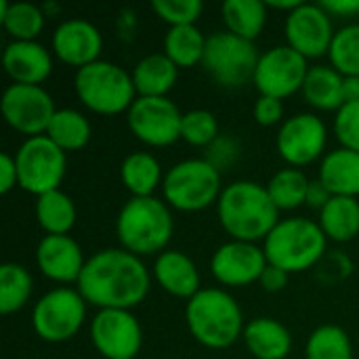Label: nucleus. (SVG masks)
Segmentation results:
<instances>
[{
	"instance_id": "6ab92c4d",
	"label": "nucleus",
	"mask_w": 359,
	"mask_h": 359,
	"mask_svg": "<svg viewBox=\"0 0 359 359\" xmlns=\"http://www.w3.org/2000/svg\"><path fill=\"white\" fill-rule=\"evenodd\" d=\"M36 263L44 278L57 284H78L86 259L72 236H44L36 248Z\"/></svg>"
},
{
	"instance_id": "f257e3e1",
	"label": "nucleus",
	"mask_w": 359,
	"mask_h": 359,
	"mask_svg": "<svg viewBox=\"0 0 359 359\" xmlns=\"http://www.w3.org/2000/svg\"><path fill=\"white\" fill-rule=\"evenodd\" d=\"M151 276L141 257L124 248H103L86 259L78 280L82 299L101 309L133 311L145 301Z\"/></svg>"
},
{
	"instance_id": "a211bd4d",
	"label": "nucleus",
	"mask_w": 359,
	"mask_h": 359,
	"mask_svg": "<svg viewBox=\"0 0 359 359\" xmlns=\"http://www.w3.org/2000/svg\"><path fill=\"white\" fill-rule=\"evenodd\" d=\"M103 36L86 19H65L53 32V53L72 67H84L99 61Z\"/></svg>"
},
{
	"instance_id": "393cba45",
	"label": "nucleus",
	"mask_w": 359,
	"mask_h": 359,
	"mask_svg": "<svg viewBox=\"0 0 359 359\" xmlns=\"http://www.w3.org/2000/svg\"><path fill=\"white\" fill-rule=\"evenodd\" d=\"M130 74L137 97H166L177 84L179 67L164 53H151L139 59Z\"/></svg>"
},
{
	"instance_id": "7ed1b4c3",
	"label": "nucleus",
	"mask_w": 359,
	"mask_h": 359,
	"mask_svg": "<svg viewBox=\"0 0 359 359\" xmlns=\"http://www.w3.org/2000/svg\"><path fill=\"white\" fill-rule=\"evenodd\" d=\"M191 337L208 349H227L244 334V313L238 301L221 288H202L185 305Z\"/></svg>"
},
{
	"instance_id": "6e6552de",
	"label": "nucleus",
	"mask_w": 359,
	"mask_h": 359,
	"mask_svg": "<svg viewBox=\"0 0 359 359\" xmlns=\"http://www.w3.org/2000/svg\"><path fill=\"white\" fill-rule=\"evenodd\" d=\"M259 57L261 55L252 40L223 29L208 36L202 65L215 82L227 88H238L255 78Z\"/></svg>"
},
{
	"instance_id": "a18cd8bd",
	"label": "nucleus",
	"mask_w": 359,
	"mask_h": 359,
	"mask_svg": "<svg viewBox=\"0 0 359 359\" xmlns=\"http://www.w3.org/2000/svg\"><path fill=\"white\" fill-rule=\"evenodd\" d=\"M345 99L359 101V78H345Z\"/></svg>"
},
{
	"instance_id": "dca6fc26",
	"label": "nucleus",
	"mask_w": 359,
	"mask_h": 359,
	"mask_svg": "<svg viewBox=\"0 0 359 359\" xmlns=\"http://www.w3.org/2000/svg\"><path fill=\"white\" fill-rule=\"evenodd\" d=\"M284 32L286 44L305 59L328 55L332 38L337 34L332 27V17L320 2H303L301 6L290 11L286 15Z\"/></svg>"
},
{
	"instance_id": "c756f323",
	"label": "nucleus",
	"mask_w": 359,
	"mask_h": 359,
	"mask_svg": "<svg viewBox=\"0 0 359 359\" xmlns=\"http://www.w3.org/2000/svg\"><path fill=\"white\" fill-rule=\"evenodd\" d=\"M206 40L198 25H177L170 27L164 36V55L181 69V67H196L204 61Z\"/></svg>"
},
{
	"instance_id": "423d86ee",
	"label": "nucleus",
	"mask_w": 359,
	"mask_h": 359,
	"mask_svg": "<svg viewBox=\"0 0 359 359\" xmlns=\"http://www.w3.org/2000/svg\"><path fill=\"white\" fill-rule=\"evenodd\" d=\"M74 88L78 99L95 114L116 116L128 111L137 99L133 74L114 61L99 59L76 69Z\"/></svg>"
},
{
	"instance_id": "f03ea898",
	"label": "nucleus",
	"mask_w": 359,
	"mask_h": 359,
	"mask_svg": "<svg viewBox=\"0 0 359 359\" xmlns=\"http://www.w3.org/2000/svg\"><path fill=\"white\" fill-rule=\"evenodd\" d=\"M217 212L221 227L231 240L240 242H265L271 229L280 223V210L267 187L255 181H233L223 187Z\"/></svg>"
},
{
	"instance_id": "a19ab883",
	"label": "nucleus",
	"mask_w": 359,
	"mask_h": 359,
	"mask_svg": "<svg viewBox=\"0 0 359 359\" xmlns=\"http://www.w3.org/2000/svg\"><path fill=\"white\" fill-rule=\"evenodd\" d=\"M15 187H19V172H17L15 156L2 151L0 154V194L6 196Z\"/></svg>"
},
{
	"instance_id": "7c9ffc66",
	"label": "nucleus",
	"mask_w": 359,
	"mask_h": 359,
	"mask_svg": "<svg viewBox=\"0 0 359 359\" xmlns=\"http://www.w3.org/2000/svg\"><path fill=\"white\" fill-rule=\"evenodd\" d=\"M221 13L227 32L252 42L267 23V2L263 0H227L223 2Z\"/></svg>"
},
{
	"instance_id": "2f4dec72",
	"label": "nucleus",
	"mask_w": 359,
	"mask_h": 359,
	"mask_svg": "<svg viewBox=\"0 0 359 359\" xmlns=\"http://www.w3.org/2000/svg\"><path fill=\"white\" fill-rule=\"evenodd\" d=\"M44 11L34 2L0 0V23L13 40H36L44 27Z\"/></svg>"
},
{
	"instance_id": "72a5a7b5",
	"label": "nucleus",
	"mask_w": 359,
	"mask_h": 359,
	"mask_svg": "<svg viewBox=\"0 0 359 359\" xmlns=\"http://www.w3.org/2000/svg\"><path fill=\"white\" fill-rule=\"evenodd\" d=\"M311 179L301 168H282L265 185L278 210H294L307 202V189Z\"/></svg>"
},
{
	"instance_id": "cd10ccee",
	"label": "nucleus",
	"mask_w": 359,
	"mask_h": 359,
	"mask_svg": "<svg viewBox=\"0 0 359 359\" xmlns=\"http://www.w3.org/2000/svg\"><path fill=\"white\" fill-rule=\"evenodd\" d=\"M34 210L38 225L46 231V236H69L78 219L74 200L61 189L38 196Z\"/></svg>"
},
{
	"instance_id": "0eeeda50",
	"label": "nucleus",
	"mask_w": 359,
	"mask_h": 359,
	"mask_svg": "<svg viewBox=\"0 0 359 359\" xmlns=\"http://www.w3.org/2000/svg\"><path fill=\"white\" fill-rule=\"evenodd\" d=\"M221 191V170L210 160L202 158L177 162L164 175L162 183L166 204L181 212H198L212 206L219 202Z\"/></svg>"
},
{
	"instance_id": "412c9836",
	"label": "nucleus",
	"mask_w": 359,
	"mask_h": 359,
	"mask_svg": "<svg viewBox=\"0 0 359 359\" xmlns=\"http://www.w3.org/2000/svg\"><path fill=\"white\" fill-rule=\"evenodd\" d=\"M151 273L158 286L177 299L189 301L202 290L196 263L181 250H164L162 255H158Z\"/></svg>"
},
{
	"instance_id": "4468645a",
	"label": "nucleus",
	"mask_w": 359,
	"mask_h": 359,
	"mask_svg": "<svg viewBox=\"0 0 359 359\" xmlns=\"http://www.w3.org/2000/svg\"><path fill=\"white\" fill-rule=\"evenodd\" d=\"M326 141L328 130L324 120L316 114L303 111L282 122L276 137V147L280 158L288 166L301 168L320 160V156L326 149Z\"/></svg>"
},
{
	"instance_id": "ea45409f",
	"label": "nucleus",
	"mask_w": 359,
	"mask_h": 359,
	"mask_svg": "<svg viewBox=\"0 0 359 359\" xmlns=\"http://www.w3.org/2000/svg\"><path fill=\"white\" fill-rule=\"evenodd\" d=\"M255 120L261 126H276L284 122V101L261 95L255 103Z\"/></svg>"
},
{
	"instance_id": "2eb2a0df",
	"label": "nucleus",
	"mask_w": 359,
	"mask_h": 359,
	"mask_svg": "<svg viewBox=\"0 0 359 359\" xmlns=\"http://www.w3.org/2000/svg\"><path fill=\"white\" fill-rule=\"evenodd\" d=\"M90 341L105 359H135L143 345V330L133 311L101 309L90 320Z\"/></svg>"
},
{
	"instance_id": "e433bc0d",
	"label": "nucleus",
	"mask_w": 359,
	"mask_h": 359,
	"mask_svg": "<svg viewBox=\"0 0 359 359\" xmlns=\"http://www.w3.org/2000/svg\"><path fill=\"white\" fill-rule=\"evenodd\" d=\"M181 139L194 147H208L219 139V120L210 109H189L183 114Z\"/></svg>"
},
{
	"instance_id": "bb28decb",
	"label": "nucleus",
	"mask_w": 359,
	"mask_h": 359,
	"mask_svg": "<svg viewBox=\"0 0 359 359\" xmlns=\"http://www.w3.org/2000/svg\"><path fill=\"white\" fill-rule=\"evenodd\" d=\"M320 227L328 240L345 244L355 240L359 233V202L358 198L334 196L320 210Z\"/></svg>"
},
{
	"instance_id": "f8f14e48",
	"label": "nucleus",
	"mask_w": 359,
	"mask_h": 359,
	"mask_svg": "<svg viewBox=\"0 0 359 359\" xmlns=\"http://www.w3.org/2000/svg\"><path fill=\"white\" fill-rule=\"evenodd\" d=\"M0 109L6 124L27 137L46 135V128L57 111L50 93L44 86L34 84L6 86L0 99Z\"/></svg>"
},
{
	"instance_id": "ddd939ff",
	"label": "nucleus",
	"mask_w": 359,
	"mask_h": 359,
	"mask_svg": "<svg viewBox=\"0 0 359 359\" xmlns=\"http://www.w3.org/2000/svg\"><path fill=\"white\" fill-rule=\"evenodd\" d=\"M309 65L303 55H299L288 44L273 46L259 57V65L252 78L257 90L265 97L286 99L297 90H303Z\"/></svg>"
},
{
	"instance_id": "b1692460",
	"label": "nucleus",
	"mask_w": 359,
	"mask_h": 359,
	"mask_svg": "<svg viewBox=\"0 0 359 359\" xmlns=\"http://www.w3.org/2000/svg\"><path fill=\"white\" fill-rule=\"evenodd\" d=\"M305 101L320 111H339L345 99V76L332 65H313L307 72L303 84Z\"/></svg>"
},
{
	"instance_id": "37998d69",
	"label": "nucleus",
	"mask_w": 359,
	"mask_h": 359,
	"mask_svg": "<svg viewBox=\"0 0 359 359\" xmlns=\"http://www.w3.org/2000/svg\"><path fill=\"white\" fill-rule=\"evenodd\" d=\"M332 191L320 181V179H311L309 189H307V206H311L313 210H322L330 200H332Z\"/></svg>"
},
{
	"instance_id": "a878e982",
	"label": "nucleus",
	"mask_w": 359,
	"mask_h": 359,
	"mask_svg": "<svg viewBox=\"0 0 359 359\" xmlns=\"http://www.w3.org/2000/svg\"><path fill=\"white\" fill-rule=\"evenodd\" d=\"M120 179L133 198H149L164 183L162 166L149 151L128 154L120 166Z\"/></svg>"
},
{
	"instance_id": "39448f33",
	"label": "nucleus",
	"mask_w": 359,
	"mask_h": 359,
	"mask_svg": "<svg viewBox=\"0 0 359 359\" xmlns=\"http://www.w3.org/2000/svg\"><path fill=\"white\" fill-rule=\"evenodd\" d=\"M328 238L318 221L290 217L280 219V223L265 238L263 250L267 263L290 273H301L311 269L326 252Z\"/></svg>"
},
{
	"instance_id": "79ce46f5",
	"label": "nucleus",
	"mask_w": 359,
	"mask_h": 359,
	"mask_svg": "<svg viewBox=\"0 0 359 359\" xmlns=\"http://www.w3.org/2000/svg\"><path fill=\"white\" fill-rule=\"evenodd\" d=\"M288 278H290V276H288L284 269L273 267V265H267L265 271H263V276H261V280H259V284L263 286L265 292H280V290L286 288Z\"/></svg>"
},
{
	"instance_id": "c03bdc74",
	"label": "nucleus",
	"mask_w": 359,
	"mask_h": 359,
	"mask_svg": "<svg viewBox=\"0 0 359 359\" xmlns=\"http://www.w3.org/2000/svg\"><path fill=\"white\" fill-rule=\"evenodd\" d=\"M330 17L339 15V17H351L359 15V0H324L320 2Z\"/></svg>"
},
{
	"instance_id": "aec40b11",
	"label": "nucleus",
	"mask_w": 359,
	"mask_h": 359,
	"mask_svg": "<svg viewBox=\"0 0 359 359\" xmlns=\"http://www.w3.org/2000/svg\"><path fill=\"white\" fill-rule=\"evenodd\" d=\"M2 65L13 84L42 86L53 74V55L38 40H11L4 46Z\"/></svg>"
},
{
	"instance_id": "f704fd0d",
	"label": "nucleus",
	"mask_w": 359,
	"mask_h": 359,
	"mask_svg": "<svg viewBox=\"0 0 359 359\" xmlns=\"http://www.w3.org/2000/svg\"><path fill=\"white\" fill-rule=\"evenodd\" d=\"M307 359H353V345L349 334L334 324L316 328L305 347Z\"/></svg>"
},
{
	"instance_id": "5701e85b",
	"label": "nucleus",
	"mask_w": 359,
	"mask_h": 359,
	"mask_svg": "<svg viewBox=\"0 0 359 359\" xmlns=\"http://www.w3.org/2000/svg\"><path fill=\"white\" fill-rule=\"evenodd\" d=\"M332 196L358 198L359 196V151L339 147L328 151L320 164L318 177Z\"/></svg>"
},
{
	"instance_id": "9d476101",
	"label": "nucleus",
	"mask_w": 359,
	"mask_h": 359,
	"mask_svg": "<svg viewBox=\"0 0 359 359\" xmlns=\"http://www.w3.org/2000/svg\"><path fill=\"white\" fill-rule=\"evenodd\" d=\"M86 301L78 288H53L38 299L32 311L34 332L46 343H65L74 339L86 320Z\"/></svg>"
},
{
	"instance_id": "9b49d317",
	"label": "nucleus",
	"mask_w": 359,
	"mask_h": 359,
	"mask_svg": "<svg viewBox=\"0 0 359 359\" xmlns=\"http://www.w3.org/2000/svg\"><path fill=\"white\" fill-rule=\"evenodd\" d=\"M130 133L149 147H168L181 139L183 111L168 97H137L126 111Z\"/></svg>"
},
{
	"instance_id": "473e14b6",
	"label": "nucleus",
	"mask_w": 359,
	"mask_h": 359,
	"mask_svg": "<svg viewBox=\"0 0 359 359\" xmlns=\"http://www.w3.org/2000/svg\"><path fill=\"white\" fill-rule=\"evenodd\" d=\"M32 273L19 263H4L0 267V313L11 316L21 311L32 297Z\"/></svg>"
},
{
	"instance_id": "f3484780",
	"label": "nucleus",
	"mask_w": 359,
	"mask_h": 359,
	"mask_svg": "<svg viewBox=\"0 0 359 359\" xmlns=\"http://www.w3.org/2000/svg\"><path fill=\"white\" fill-rule=\"evenodd\" d=\"M265 250L252 242L231 240L219 246L210 259V273L223 286H248L259 282L267 267Z\"/></svg>"
},
{
	"instance_id": "1a4fd4ad",
	"label": "nucleus",
	"mask_w": 359,
	"mask_h": 359,
	"mask_svg": "<svg viewBox=\"0 0 359 359\" xmlns=\"http://www.w3.org/2000/svg\"><path fill=\"white\" fill-rule=\"evenodd\" d=\"M15 162L19 187L36 198L59 189L67 172V154L59 149L46 135L27 137L19 145Z\"/></svg>"
},
{
	"instance_id": "20e7f679",
	"label": "nucleus",
	"mask_w": 359,
	"mask_h": 359,
	"mask_svg": "<svg viewBox=\"0 0 359 359\" xmlns=\"http://www.w3.org/2000/svg\"><path fill=\"white\" fill-rule=\"evenodd\" d=\"M175 231L170 206L156 196L130 198L118 212L116 233L124 250L137 257L162 255Z\"/></svg>"
},
{
	"instance_id": "4c0bfd02",
	"label": "nucleus",
	"mask_w": 359,
	"mask_h": 359,
	"mask_svg": "<svg viewBox=\"0 0 359 359\" xmlns=\"http://www.w3.org/2000/svg\"><path fill=\"white\" fill-rule=\"evenodd\" d=\"M151 8L164 23L177 27V25H196V21L204 11V4L200 0H154Z\"/></svg>"
},
{
	"instance_id": "58836bf2",
	"label": "nucleus",
	"mask_w": 359,
	"mask_h": 359,
	"mask_svg": "<svg viewBox=\"0 0 359 359\" xmlns=\"http://www.w3.org/2000/svg\"><path fill=\"white\" fill-rule=\"evenodd\" d=\"M334 133L341 147L359 151V101H349L337 111Z\"/></svg>"
},
{
	"instance_id": "4be33fe9",
	"label": "nucleus",
	"mask_w": 359,
	"mask_h": 359,
	"mask_svg": "<svg viewBox=\"0 0 359 359\" xmlns=\"http://www.w3.org/2000/svg\"><path fill=\"white\" fill-rule=\"evenodd\" d=\"M244 345L257 359H286L292 351L290 330L273 318H257L244 328Z\"/></svg>"
},
{
	"instance_id": "c85d7f7f",
	"label": "nucleus",
	"mask_w": 359,
	"mask_h": 359,
	"mask_svg": "<svg viewBox=\"0 0 359 359\" xmlns=\"http://www.w3.org/2000/svg\"><path fill=\"white\" fill-rule=\"evenodd\" d=\"M93 128L88 118L72 107H63L57 109L48 128H46V137L65 154L69 151H78L84 149L90 141Z\"/></svg>"
},
{
	"instance_id": "c9c22d12",
	"label": "nucleus",
	"mask_w": 359,
	"mask_h": 359,
	"mask_svg": "<svg viewBox=\"0 0 359 359\" xmlns=\"http://www.w3.org/2000/svg\"><path fill=\"white\" fill-rule=\"evenodd\" d=\"M330 65L345 78H359V23L337 29L330 50Z\"/></svg>"
}]
</instances>
